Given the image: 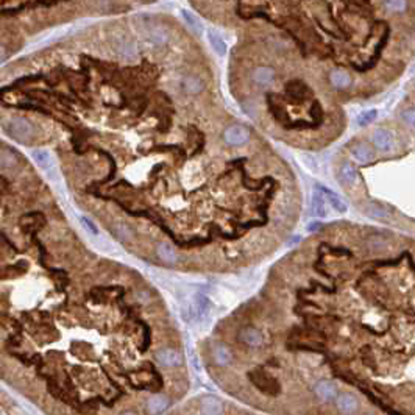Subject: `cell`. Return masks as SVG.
Returning <instances> with one entry per match:
<instances>
[{
	"label": "cell",
	"instance_id": "cell-10",
	"mask_svg": "<svg viewBox=\"0 0 415 415\" xmlns=\"http://www.w3.org/2000/svg\"><path fill=\"white\" fill-rule=\"evenodd\" d=\"M239 339L248 347H261L262 345V334L251 327H245L239 331Z\"/></svg>",
	"mask_w": 415,
	"mask_h": 415
},
{
	"label": "cell",
	"instance_id": "cell-7",
	"mask_svg": "<svg viewBox=\"0 0 415 415\" xmlns=\"http://www.w3.org/2000/svg\"><path fill=\"white\" fill-rule=\"evenodd\" d=\"M314 392H315V395L318 396L321 401H327V403L334 401L337 396H339L337 395V387L331 381H320V383H317L315 387H314Z\"/></svg>",
	"mask_w": 415,
	"mask_h": 415
},
{
	"label": "cell",
	"instance_id": "cell-32",
	"mask_svg": "<svg viewBox=\"0 0 415 415\" xmlns=\"http://www.w3.org/2000/svg\"><path fill=\"white\" fill-rule=\"evenodd\" d=\"M303 159H306V164H308V167H311L312 170H317L315 161H314L312 156H309V155H303Z\"/></svg>",
	"mask_w": 415,
	"mask_h": 415
},
{
	"label": "cell",
	"instance_id": "cell-15",
	"mask_svg": "<svg viewBox=\"0 0 415 415\" xmlns=\"http://www.w3.org/2000/svg\"><path fill=\"white\" fill-rule=\"evenodd\" d=\"M331 83L334 87H339V89H345L351 84V77L348 72L342 70V69H336L331 72V77H330Z\"/></svg>",
	"mask_w": 415,
	"mask_h": 415
},
{
	"label": "cell",
	"instance_id": "cell-20",
	"mask_svg": "<svg viewBox=\"0 0 415 415\" xmlns=\"http://www.w3.org/2000/svg\"><path fill=\"white\" fill-rule=\"evenodd\" d=\"M183 87H185V91L189 93V94H198V93L203 91V81L200 78L189 75L183 80Z\"/></svg>",
	"mask_w": 415,
	"mask_h": 415
},
{
	"label": "cell",
	"instance_id": "cell-18",
	"mask_svg": "<svg viewBox=\"0 0 415 415\" xmlns=\"http://www.w3.org/2000/svg\"><path fill=\"white\" fill-rule=\"evenodd\" d=\"M208 41L211 44V47L214 49V52L217 53V55L223 57L225 53H226V42L223 41V38L219 34V33H215V31H209L208 33Z\"/></svg>",
	"mask_w": 415,
	"mask_h": 415
},
{
	"label": "cell",
	"instance_id": "cell-14",
	"mask_svg": "<svg viewBox=\"0 0 415 415\" xmlns=\"http://www.w3.org/2000/svg\"><path fill=\"white\" fill-rule=\"evenodd\" d=\"M156 253L158 256L161 258V261H164L167 264H175L178 261V256H176V251L173 250V247L167 242H161L158 244L156 247Z\"/></svg>",
	"mask_w": 415,
	"mask_h": 415
},
{
	"label": "cell",
	"instance_id": "cell-17",
	"mask_svg": "<svg viewBox=\"0 0 415 415\" xmlns=\"http://www.w3.org/2000/svg\"><path fill=\"white\" fill-rule=\"evenodd\" d=\"M339 176H340V181L347 185V186H351L356 183L357 179V172L356 169L350 164V162H345V164H342L340 170H339Z\"/></svg>",
	"mask_w": 415,
	"mask_h": 415
},
{
	"label": "cell",
	"instance_id": "cell-8",
	"mask_svg": "<svg viewBox=\"0 0 415 415\" xmlns=\"http://www.w3.org/2000/svg\"><path fill=\"white\" fill-rule=\"evenodd\" d=\"M169 406H170V401H169L167 396L158 393V395H153L149 398L146 410H147L149 415H159L162 412H166Z\"/></svg>",
	"mask_w": 415,
	"mask_h": 415
},
{
	"label": "cell",
	"instance_id": "cell-22",
	"mask_svg": "<svg viewBox=\"0 0 415 415\" xmlns=\"http://www.w3.org/2000/svg\"><path fill=\"white\" fill-rule=\"evenodd\" d=\"M150 39L156 45H164L169 41V31L164 27H155L150 31Z\"/></svg>",
	"mask_w": 415,
	"mask_h": 415
},
{
	"label": "cell",
	"instance_id": "cell-3",
	"mask_svg": "<svg viewBox=\"0 0 415 415\" xmlns=\"http://www.w3.org/2000/svg\"><path fill=\"white\" fill-rule=\"evenodd\" d=\"M158 364L162 367H176L181 364V354L173 348H161L155 353Z\"/></svg>",
	"mask_w": 415,
	"mask_h": 415
},
{
	"label": "cell",
	"instance_id": "cell-5",
	"mask_svg": "<svg viewBox=\"0 0 415 415\" xmlns=\"http://www.w3.org/2000/svg\"><path fill=\"white\" fill-rule=\"evenodd\" d=\"M373 144L378 150L381 152H390L395 147V137L393 134L386 128H378L373 133Z\"/></svg>",
	"mask_w": 415,
	"mask_h": 415
},
{
	"label": "cell",
	"instance_id": "cell-28",
	"mask_svg": "<svg viewBox=\"0 0 415 415\" xmlns=\"http://www.w3.org/2000/svg\"><path fill=\"white\" fill-rule=\"evenodd\" d=\"M113 231H114V234H116V236H117L120 241H128V239H131V236H133L131 229L127 228L125 225H116V226L113 228Z\"/></svg>",
	"mask_w": 415,
	"mask_h": 415
},
{
	"label": "cell",
	"instance_id": "cell-29",
	"mask_svg": "<svg viewBox=\"0 0 415 415\" xmlns=\"http://www.w3.org/2000/svg\"><path fill=\"white\" fill-rule=\"evenodd\" d=\"M367 244H368L370 250H376V251H378V250H383V248L387 247V241L383 239L381 236H372V238H368Z\"/></svg>",
	"mask_w": 415,
	"mask_h": 415
},
{
	"label": "cell",
	"instance_id": "cell-16",
	"mask_svg": "<svg viewBox=\"0 0 415 415\" xmlns=\"http://www.w3.org/2000/svg\"><path fill=\"white\" fill-rule=\"evenodd\" d=\"M364 212L368 215L372 219H378V220H386L390 217V211L381 205H376V203H370L364 208Z\"/></svg>",
	"mask_w": 415,
	"mask_h": 415
},
{
	"label": "cell",
	"instance_id": "cell-12",
	"mask_svg": "<svg viewBox=\"0 0 415 415\" xmlns=\"http://www.w3.org/2000/svg\"><path fill=\"white\" fill-rule=\"evenodd\" d=\"M317 189L318 191H321L323 192V195L327 197V200H328V203L331 205V208L333 209H336L337 212H347V209H348V206H347V203L342 200V198L337 195V194H334L333 191H330V189H327V188H321V186H317Z\"/></svg>",
	"mask_w": 415,
	"mask_h": 415
},
{
	"label": "cell",
	"instance_id": "cell-6",
	"mask_svg": "<svg viewBox=\"0 0 415 415\" xmlns=\"http://www.w3.org/2000/svg\"><path fill=\"white\" fill-rule=\"evenodd\" d=\"M200 412L203 415H222L223 413V404L217 396H203L200 401Z\"/></svg>",
	"mask_w": 415,
	"mask_h": 415
},
{
	"label": "cell",
	"instance_id": "cell-26",
	"mask_svg": "<svg viewBox=\"0 0 415 415\" xmlns=\"http://www.w3.org/2000/svg\"><path fill=\"white\" fill-rule=\"evenodd\" d=\"M0 164H2V169H11L17 164V158L11 150H2V158H0Z\"/></svg>",
	"mask_w": 415,
	"mask_h": 415
},
{
	"label": "cell",
	"instance_id": "cell-9",
	"mask_svg": "<svg viewBox=\"0 0 415 415\" xmlns=\"http://www.w3.org/2000/svg\"><path fill=\"white\" fill-rule=\"evenodd\" d=\"M351 155L357 162H362V164H368V162H372L375 159L373 149L368 146V144H364V142L356 144V146L351 149Z\"/></svg>",
	"mask_w": 415,
	"mask_h": 415
},
{
	"label": "cell",
	"instance_id": "cell-4",
	"mask_svg": "<svg viewBox=\"0 0 415 415\" xmlns=\"http://www.w3.org/2000/svg\"><path fill=\"white\" fill-rule=\"evenodd\" d=\"M336 406L344 415H353L359 409V400L353 393H340L336 398Z\"/></svg>",
	"mask_w": 415,
	"mask_h": 415
},
{
	"label": "cell",
	"instance_id": "cell-21",
	"mask_svg": "<svg viewBox=\"0 0 415 415\" xmlns=\"http://www.w3.org/2000/svg\"><path fill=\"white\" fill-rule=\"evenodd\" d=\"M181 17L185 19V22L195 31V33H203V24L202 21L198 19L195 14H192L191 11L188 10H181Z\"/></svg>",
	"mask_w": 415,
	"mask_h": 415
},
{
	"label": "cell",
	"instance_id": "cell-35",
	"mask_svg": "<svg viewBox=\"0 0 415 415\" xmlns=\"http://www.w3.org/2000/svg\"><path fill=\"white\" fill-rule=\"evenodd\" d=\"M413 89H415V80H413Z\"/></svg>",
	"mask_w": 415,
	"mask_h": 415
},
{
	"label": "cell",
	"instance_id": "cell-13",
	"mask_svg": "<svg viewBox=\"0 0 415 415\" xmlns=\"http://www.w3.org/2000/svg\"><path fill=\"white\" fill-rule=\"evenodd\" d=\"M251 77H253V81H255L256 84L268 86L270 83L273 81V78H275V72H273L272 67H265V66H262V67L255 69L253 75H251Z\"/></svg>",
	"mask_w": 415,
	"mask_h": 415
},
{
	"label": "cell",
	"instance_id": "cell-30",
	"mask_svg": "<svg viewBox=\"0 0 415 415\" xmlns=\"http://www.w3.org/2000/svg\"><path fill=\"white\" fill-rule=\"evenodd\" d=\"M400 117L409 125V127L415 128V108H406L400 113Z\"/></svg>",
	"mask_w": 415,
	"mask_h": 415
},
{
	"label": "cell",
	"instance_id": "cell-2",
	"mask_svg": "<svg viewBox=\"0 0 415 415\" xmlns=\"http://www.w3.org/2000/svg\"><path fill=\"white\" fill-rule=\"evenodd\" d=\"M223 139L229 146H244L245 142L250 139V133L247 128H244L242 125H231L229 128L225 130Z\"/></svg>",
	"mask_w": 415,
	"mask_h": 415
},
{
	"label": "cell",
	"instance_id": "cell-23",
	"mask_svg": "<svg viewBox=\"0 0 415 415\" xmlns=\"http://www.w3.org/2000/svg\"><path fill=\"white\" fill-rule=\"evenodd\" d=\"M209 309V300L203 294H197L194 297V311L197 315H202Z\"/></svg>",
	"mask_w": 415,
	"mask_h": 415
},
{
	"label": "cell",
	"instance_id": "cell-25",
	"mask_svg": "<svg viewBox=\"0 0 415 415\" xmlns=\"http://www.w3.org/2000/svg\"><path fill=\"white\" fill-rule=\"evenodd\" d=\"M384 7L392 13H403L407 8V0H384Z\"/></svg>",
	"mask_w": 415,
	"mask_h": 415
},
{
	"label": "cell",
	"instance_id": "cell-11",
	"mask_svg": "<svg viewBox=\"0 0 415 415\" xmlns=\"http://www.w3.org/2000/svg\"><path fill=\"white\" fill-rule=\"evenodd\" d=\"M311 208H312V214L317 215V217H327V215H328V211H327V197L323 195L321 191L317 189L312 194Z\"/></svg>",
	"mask_w": 415,
	"mask_h": 415
},
{
	"label": "cell",
	"instance_id": "cell-24",
	"mask_svg": "<svg viewBox=\"0 0 415 415\" xmlns=\"http://www.w3.org/2000/svg\"><path fill=\"white\" fill-rule=\"evenodd\" d=\"M33 159L36 161V164L41 166L42 169H50L53 164H52V161H50V155L44 150H34L31 153Z\"/></svg>",
	"mask_w": 415,
	"mask_h": 415
},
{
	"label": "cell",
	"instance_id": "cell-31",
	"mask_svg": "<svg viewBox=\"0 0 415 415\" xmlns=\"http://www.w3.org/2000/svg\"><path fill=\"white\" fill-rule=\"evenodd\" d=\"M80 222H81V225L91 233V234H94V236H99V228L96 226V223L91 220V219H87V217H84V215H81L80 217Z\"/></svg>",
	"mask_w": 415,
	"mask_h": 415
},
{
	"label": "cell",
	"instance_id": "cell-34",
	"mask_svg": "<svg viewBox=\"0 0 415 415\" xmlns=\"http://www.w3.org/2000/svg\"><path fill=\"white\" fill-rule=\"evenodd\" d=\"M120 415H137V413H134V412H131V410H127V412H122Z\"/></svg>",
	"mask_w": 415,
	"mask_h": 415
},
{
	"label": "cell",
	"instance_id": "cell-1",
	"mask_svg": "<svg viewBox=\"0 0 415 415\" xmlns=\"http://www.w3.org/2000/svg\"><path fill=\"white\" fill-rule=\"evenodd\" d=\"M5 133L16 139V141H25L33 134V127L31 123L24 119V117H11L7 123H5Z\"/></svg>",
	"mask_w": 415,
	"mask_h": 415
},
{
	"label": "cell",
	"instance_id": "cell-19",
	"mask_svg": "<svg viewBox=\"0 0 415 415\" xmlns=\"http://www.w3.org/2000/svg\"><path fill=\"white\" fill-rule=\"evenodd\" d=\"M212 356H214V360H215V364L220 365V367H225L231 362V351L225 347V345H217L214 348L212 351Z\"/></svg>",
	"mask_w": 415,
	"mask_h": 415
},
{
	"label": "cell",
	"instance_id": "cell-33",
	"mask_svg": "<svg viewBox=\"0 0 415 415\" xmlns=\"http://www.w3.org/2000/svg\"><path fill=\"white\" fill-rule=\"evenodd\" d=\"M320 226H321V223H318V222H311V223L308 225V231H317Z\"/></svg>",
	"mask_w": 415,
	"mask_h": 415
},
{
	"label": "cell",
	"instance_id": "cell-27",
	"mask_svg": "<svg viewBox=\"0 0 415 415\" xmlns=\"http://www.w3.org/2000/svg\"><path fill=\"white\" fill-rule=\"evenodd\" d=\"M378 117V111L376 110H367L364 113H360L359 117H357V123L360 125V127H364V125H368L372 122H375Z\"/></svg>",
	"mask_w": 415,
	"mask_h": 415
}]
</instances>
